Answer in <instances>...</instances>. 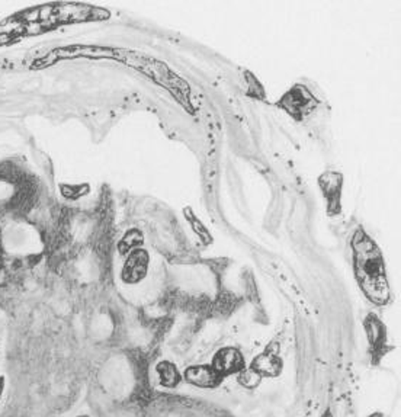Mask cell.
<instances>
[{
	"mask_svg": "<svg viewBox=\"0 0 401 417\" xmlns=\"http://www.w3.org/2000/svg\"><path fill=\"white\" fill-rule=\"evenodd\" d=\"M351 246L353 252V271L359 288L376 305L389 304L391 294L380 247L362 228L355 232Z\"/></svg>",
	"mask_w": 401,
	"mask_h": 417,
	"instance_id": "obj_1",
	"label": "cell"
},
{
	"mask_svg": "<svg viewBox=\"0 0 401 417\" xmlns=\"http://www.w3.org/2000/svg\"><path fill=\"white\" fill-rule=\"evenodd\" d=\"M276 106L296 121H304L317 110L318 99L307 86L296 85L284 93Z\"/></svg>",
	"mask_w": 401,
	"mask_h": 417,
	"instance_id": "obj_2",
	"label": "cell"
},
{
	"mask_svg": "<svg viewBox=\"0 0 401 417\" xmlns=\"http://www.w3.org/2000/svg\"><path fill=\"white\" fill-rule=\"evenodd\" d=\"M320 191L326 201L329 217H336L342 212V192H343V174L340 172H325L317 179Z\"/></svg>",
	"mask_w": 401,
	"mask_h": 417,
	"instance_id": "obj_3",
	"label": "cell"
},
{
	"mask_svg": "<svg viewBox=\"0 0 401 417\" xmlns=\"http://www.w3.org/2000/svg\"><path fill=\"white\" fill-rule=\"evenodd\" d=\"M17 183V192L12 196L9 208L13 214L17 215H26L28 214L38 198V185L32 178H25L22 176Z\"/></svg>",
	"mask_w": 401,
	"mask_h": 417,
	"instance_id": "obj_4",
	"label": "cell"
},
{
	"mask_svg": "<svg viewBox=\"0 0 401 417\" xmlns=\"http://www.w3.org/2000/svg\"><path fill=\"white\" fill-rule=\"evenodd\" d=\"M211 367L216 369L223 378L233 374H240L246 368V362L242 352L236 347H223L214 355Z\"/></svg>",
	"mask_w": 401,
	"mask_h": 417,
	"instance_id": "obj_5",
	"label": "cell"
},
{
	"mask_svg": "<svg viewBox=\"0 0 401 417\" xmlns=\"http://www.w3.org/2000/svg\"><path fill=\"white\" fill-rule=\"evenodd\" d=\"M150 256L149 253L143 249H136L128 253V258L123 266L121 278L127 284H137L141 279L145 278L149 272Z\"/></svg>",
	"mask_w": 401,
	"mask_h": 417,
	"instance_id": "obj_6",
	"label": "cell"
},
{
	"mask_svg": "<svg viewBox=\"0 0 401 417\" xmlns=\"http://www.w3.org/2000/svg\"><path fill=\"white\" fill-rule=\"evenodd\" d=\"M364 327L368 334V340L371 345V351L373 358L380 359L387 354V330L382 321L373 314L367 316L364 320Z\"/></svg>",
	"mask_w": 401,
	"mask_h": 417,
	"instance_id": "obj_7",
	"label": "cell"
},
{
	"mask_svg": "<svg viewBox=\"0 0 401 417\" xmlns=\"http://www.w3.org/2000/svg\"><path fill=\"white\" fill-rule=\"evenodd\" d=\"M186 383L199 388H216L223 383V376L211 365H194L183 374Z\"/></svg>",
	"mask_w": 401,
	"mask_h": 417,
	"instance_id": "obj_8",
	"label": "cell"
},
{
	"mask_svg": "<svg viewBox=\"0 0 401 417\" xmlns=\"http://www.w3.org/2000/svg\"><path fill=\"white\" fill-rule=\"evenodd\" d=\"M250 369L260 376H278L282 371V360L272 352H263L253 359Z\"/></svg>",
	"mask_w": 401,
	"mask_h": 417,
	"instance_id": "obj_9",
	"label": "cell"
},
{
	"mask_svg": "<svg viewBox=\"0 0 401 417\" xmlns=\"http://www.w3.org/2000/svg\"><path fill=\"white\" fill-rule=\"evenodd\" d=\"M157 374H158V378H160V384H162L163 387H167V388L176 387L182 380V376H181L178 368L169 360L160 362V364L157 365Z\"/></svg>",
	"mask_w": 401,
	"mask_h": 417,
	"instance_id": "obj_10",
	"label": "cell"
},
{
	"mask_svg": "<svg viewBox=\"0 0 401 417\" xmlns=\"http://www.w3.org/2000/svg\"><path fill=\"white\" fill-rule=\"evenodd\" d=\"M141 243H143V234L138 230H131L118 243V250L119 253L128 254L132 250L140 249Z\"/></svg>",
	"mask_w": 401,
	"mask_h": 417,
	"instance_id": "obj_11",
	"label": "cell"
},
{
	"mask_svg": "<svg viewBox=\"0 0 401 417\" xmlns=\"http://www.w3.org/2000/svg\"><path fill=\"white\" fill-rule=\"evenodd\" d=\"M246 82H247V95L250 98H255L258 101H265V89L260 85L259 80L256 79L255 74H251L250 72H246Z\"/></svg>",
	"mask_w": 401,
	"mask_h": 417,
	"instance_id": "obj_12",
	"label": "cell"
},
{
	"mask_svg": "<svg viewBox=\"0 0 401 417\" xmlns=\"http://www.w3.org/2000/svg\"><path fill=\"white\" fill-rule=\"evenodd\" d=\"M260 380H262L260 375H258L255 371L246 368L240 372V378H238V381L247 388H255L260 383Z\"/></svg>",
	"mask_w": 401,
	"mask_h": 417,
	"instance_id": "obj_13",
	"label": "cell"
},
{
	"mask_svg": "<svg viewBox=\"0 0 401 417\" xmlns=\"http://www.w3.org/2000/svg\"><path fill=\"white\" fill-rule=\"evenodd\" d=\"M2 391H3V384L2 380H0V397H2Z\"/></svg>",
	"mask_w": 401,
	"mask_h": 417,
	"instance_id": "obj_14",
	"label": "cell"
},
{
	"mask_svg": "<svg viewBox=\"0 0 401 417\" xmlns=\"http://www.w3.org/2000/svg\"><path fill=\"white\" fill-rule=\"evenodd\" d=\"M369 417H382V414H381V413H373V414H371Z\"/></svg>",
	"mask_w": 401,
	"mask_h": 417,
	"instance_id": "obj_15",
	"label": "cell"
},
{
	"mask_svg": "<svg viewBox=\"0 0 401 417\" xmlns=\"http://www.w3.org/2000/svg\"><path fill=\"white\" fill-rule=\"evenodd\" d=\"M0 267H2V250H0Z\"/></svg>",
	"mask_w": 401,
	"mask_h": 417,
	"instance_id": "obj_16",
	"label": "cell"
},
{
	"mask_svg": "<svg viewBox=\"0 0 401 417\" xmlns=\"http://www.w3.org/2000/svg\"><path fill=\"white\" fill-rule=\"evenodd\" d=\"M323 417H331V416H330V413H329V411H327V414H325V416H323Z\"/></svg>",
	"mask_w": 401,
	"mask_h": 417,
	"instance_id": "obj_17",
	"label": "cell"
},
{
	"mask_svg": "<svg viewBox=\"0 0 401 417\" xmlns=\"http://www.w3.org/2000/svg\"><path fill=\"white\" fill-rule=\"evenodd\" d=\"M79 417H89V416H79Z\"/></svg>",
	"mask_w": 401,
	"mask_h": 417,
	"instance_id": "obj_18",
	"label": "cell"
}]
</instances>
